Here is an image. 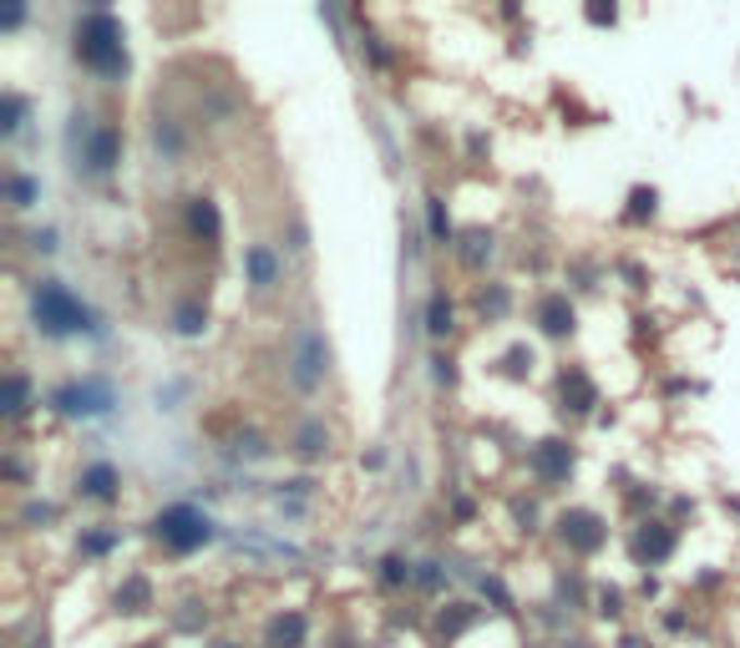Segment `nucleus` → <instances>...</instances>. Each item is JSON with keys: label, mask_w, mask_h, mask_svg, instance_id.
Returning <instances> with one entry per match:
<instances>
[{"label": "nucleus", "mask_w": 740, "mask_h": 648, "mask_svg": "<svg viewBox=\"0 0 740 648\" xmlns=\"http://www.w3.org/2000/svg\"><path fill=\"white\" fill-rule=\"evenodd\" d=\"M72 57L87 66L97 82H107V87H118V82H127V26H122L112 11H102V5H91V11H82L72 21Z\"/></svg>", "instance_id": "1"}, {"label": "nucleus", "mask_w": 740, "mask_h": 648, "mask_svg": "<svg viewBox=\"0 0 740 648\" xmlns=\"http://www.w3.org/2000/svg\"><path fill=\"white\" fill-rule=\"evenodd\" d=\"M30 320H36V335H46V339L97 335V314H91L61 279L30 284Z\"/></svg>", "instance_id": "2"}, {"label": "nucleus", "mask_w": 740, "mask_h": 648, "mask_svg": "<svg viewBox=\"0 0 740 648\" xmlns=\"http://www.w3.org/2000/svg\"><path fill=\"white\" fill-rule=\"evenodd\" d=\"M148 537L163 547L168 558H193V552H203V547L219 537V527H213V516L198 512L193 501H168L163 512H152Z\"/></svg>", "instance_id": "3"}, {"label": "nucleus", "mask_w": 740, "mask_h": 648, "mask_svg": "<svg viewBox=\"0 0 740 648\" xmlns=\"http://www.w3.org/2000/svg\"><path fill=\"white\" fill-rule=\"evenodd\" d=\"M325 381H330V339L320 324L305 320L289 335V385H295L299 396H314Z\"/></svg>", "instance_id": "4"}, {"label": "nucleus", "mask_w": 740, "mask_h": 648, "mask_svg": "<svg viewBox=\"0 0 740 648\" xmlns=\"http://www.w3.org/2000/svg\"><path fill=\"white\" fill-rule=\"evenodd\" d=\"M553 537H558V547L568 558H593L608 543V522L599 512H589V507H563L553 516Z\"/></svg>", "instance_id": "5"}, {"label": "nucleus", "mask_w": 740, "mask_h": 648, "mask_svg": "<svg viewBox=\"0 0 740 648\" xmlns=\"http://www.w3.org/2000/svg\"><path fill=\"white\" fill-rule=\"evenodd\" d=\"M675 547H680V527L665 522V516H639L634 527H629V558L650 573V568H665L675 558Z\"/></svg>", "instance_id": "6"}, {"label": "nucleus", "mask_w": 740, "mask_h": 648, "mask_svg": "<svg viewBox=\"0 0 740 648\" xmlns=\"http://www.w3.org/2000/svg\"><path fill=\"white\" fill-rule=\"evenodd\" d=\"M574 466H578V446L568 441V436H543V441L528 446V476H533L543 491L568 482Z\"/></svg>", "instance_id": "7"}, {"label": "nucleus", "mask_w": 740, "mask_h": 648, "mask_svg": "<svg viewBox=\"0 0 740 648\" xmlns=\"http://www.w3.org/2000/svg\"><path fill=\"white\" fill-rule=\"evenodd\" d=\"M118 406V396H112V385L107 381H66L61 390H51V411L66 415V421H87V415H102Z\"/></svg>", "instance_id": "8"}, {"label": "nucleus", "mask_w": 740, "mask_h": 648, "mask_svg": "<svg viewBox=\"0 0 740 648\" xmlns=\"http://www.w3.org/2000/svg\"><path fill=\"white\" fill-rule=\"evenodd\" d=\"M244 284H249L254 299H269L284 289V253L269 244V238H254L244 244Z\"/></svg>", "instance_id": "9"}, {"label": "nucleus", "mask_w": 740, "mask_h": 648, "mask_svg": "<svg viewBox=\"0 0 740 648\" xmlns=\"http://www.w3.org/2000/svg\"><path fill=\"white\" fill-rule=\"evenodd\" d=\"M183 234L198 244V249H219L223 244V213L208 192H193L183 198Z\"/></svg>", "instance_id": "10"}, {"label": "nucleus", "mask_w": 740, "mask_h": 648, "mask_svg": "<svg viewBox=\"0 0 740 648\" xmlns=\"http://www.w3.org/2000/svg\"><path fill=\"white\" fill-rule=\"evenodd\" d=\"M533 324H538V335H548V339H574L578 310H574V299H568V289H543L533 299Z\"/></svg>", "instance_id": "11"}, {"label": "nucleus", "mask_w": 740, "mask_h": 648, "mask_svg": "<svg viewBox=\"0 0 740 648\" xmlns=\"http://www.w3.org/2000/svg\"><path fill=\"white\" fill-rule=\"evenodd\" d=\"M76 501H91V507L122 501V472L112 461H87V466L76 472Z\"/></svg>", "instance_id": "12"}, {"label": "nucleus", "mask_w": 740, "mask_h": 648, "mask_svg": "<svg viewBox=\"0 0 740 648\" xmlns=\"http://www.w3.org/2000/svg\"><path fill=\"white\" fill-rule=\"evenodd\" d=\"M558 406L563 415H593L599 406V381L583 365H563L558 370Z\"/></svg>", "instance_id": "13"}, {"label": "nucleus", "mask_w": 740, "mask_h": 648, "mask_svg": "<svg viewBox=\"0 0 740 648\" xmlns=\"http://www.w3.org/2000/svg\"><path fill=\"white\" fill-rule=\"evenodd\" d=\"M264 648H310V613L305 608H274L264 619Z\"/></svg>", "instance_id": "14"}, {"label": "nucleus", "mask_w": 740, "mask_h": 648, "mask_svg": "<svg viewBox=\"0 0 740 648\" xmlns=\"http://www.w3.org/2000/svg\"><path fill=\"white\" fill-rule=\"evenodd\" d=\"M158 608V593H152V577L148 573H127L112 588V613H127V619H143Z\"/></svg>", "instance_id": "15"}, {"label": "nucleus", "mask_w": 740, "mask_h": 648, "mask_svg": "<svg viewBox=\"0 0 740 648\" xmlns=\"http://www.w3.org/2000/svg\"><path fill=\"white\" fill-rule=\"evenodd\" d=\"M452 259H457L467 274H488V264L497 259V234H492V228H467V234H457Z\"/></svg>", "instance_id": "16"}, {"label": "nucleus", "mask_w": 740, "mask_h": 648, "mask_svg": "<svg viewBox=\"0 0 740 648\" xmlns=\"http://www.w3.org/2000/svg\"><path fill=\"white\" fill-rule=\"evenodd\" d=\"M421 329H427V339H436V345H446V339L457 335V299L446 295L442 284L427 295V310H421Z\"/></svg>", "instance_id": "17"}, {"label": "nucleus", "mask_w": 740, "mask_h": 648, "mask_svg": "<svg viewBox=\"0 0 740 648\" xmlns=\"http://www.w3.org/2000/svg\"><path fill=\"white\" fill-rule=\"evenodd\" d=\"M330 441H335V436H330V426L320 421V415H305V421L289 431V451H295L299 461H325Z\"/></svg>", "instance_id": "18"}, {"label": "nucleus", "mask_w": 740, "mask_h": 648, "mask_svg": "<svg viewBox=\"0 0 740 648\" xmlns=\"http://www.w3.org/2000/svg\"><path fill=\"white\" fill-rule=\"evenodd\" d=\"M472 310H477V320H482V324L507 320V314H513V284L482 279V284L472 289Z\"/></svg>", "instance_id": "19"}, {"label": "nucleus", "mask_w": 740, "mask_h": 648, "mask_svg": "<svg viewBox=\"0 0 740 648\" xmlns=\"http://www.w3.org/2000/svg\"><path fill=\"white\" fill-rule=\"evenodd\" d=\"M654 219H659V188H654V183H634L619 223L624 228H644V223H654Z\"/></svg>", "instance_id": "20"}, {"label": "nucleus", "mask_w": 740, "mask_h": 648, "mask_svg": "<svg viewBox=\"0 0 740 648\" xmlns=\"http://www.w3.org/2000/svg\"><path fill=\"white\" fill-rule=\"evenodd\" d=\"M375 588H385V593L416 588V562L406 558V552H385V558L375 562Z\"/></svg>", "instance_id": "21"}, {"label": "nucleus", "mask_w": 740, "mask_h": 648, "mask_svg": "<svg viewBox=\"0 0 740 648\" xmlns=\"http://www.w3.org/2000/svg\"><path fill=\"white\" fill-rule=\"evenodd\" d=\"M477 619H482V608H477V603H446V608H436V638H442V644H457V638L467 634Z\"/></svg>", "instance_id": "22"}, {"label": "nucleus", "mask_w": 740, "mask_h": 648, "mask_svg": "<svg viewBox=\"0 0 740 648\" xmlns=\"http://www.w3.org/2000/svg\"><path fill=\"white\" fill-rule=\"evenodd\" d=\"M168 329H173V335H183V339L208 335V304H203V299H178V304H173V314H168Z\"/></svg>", "instance_id": "23"}, {"label": "nucleus", "mask_w": 740, "mask_h": 648, "mask_svg": "<svg viewBox=\"0 0 740 648\" xmlns=\"http://www.w3.org/2000/svg\"><path fill=\"white\" fill-rule=\"evenodd\" d=\"M36 406H41V400H36V390H30V375L15 365L11 370V385H5V421L15 426V421H26Z\"/></svg>", "instance_id": "24"}, {"label": "nucleus", "mask_w": 740, "mask_h": 648, "mask_svg": "<svg viewBox=\"0 0 740 648\" xmlns=\"http://www.w3.org/2000/svg\"><path fill=\"white\" fill-rule=\"evenodd\" d=\"M122 547V527H112V522H97V527H82L76 532V552L82 558H107V552H118Z\"/></svg>", "instance_id": "25"}, {"label": "nucleus", "mask_w": 740, "mask_h": 648, "mask_svg": "<svg viewBox=\"0 0 740 648\" xmlns=\"http://www.w3.org/2000/svg\"><path fill=\"white\" fill-rule=\"evenodd\" d=\"M183 148H188V137H183V122L178 117H152V152L163 162H178L183 158Z\"/></svg>", "instance_id": "26"}, {"label": "nucleus", "mask_w": 740, "mask_h": 648, "mask_svg": "<svg viewBox=\"0 0 740 648\" xmlns=\"http://www.w3.org/2000/svg\"><path fill=\"white\" fill-rule=\"evenodd\" d=\"M427 238L436 249H457V228H452V213H446L442 192H427Z\"/></svg>", "instance_id": "27"}, {"label": "nucleus", "mask_w": 740, "mask_h": 648, "mask_svg": "<svg viewBox=\"0 0 740 648\" xmlns=\"http://www.w3.org/2000/svg\"><path fill=\"white\" fill-rule=\"evenodd\" d=\"M36 198H41V177H30V173H21V167H11V173H5V203H11L15 213H26Z\"/></svg>", "instance_id": "28"}, {"label": "nucleus", "mask_w": 740, "mask_h": 648, "mask_svg": "<svg viewBox=\"0 0 740 648\" xmlns=\"http://www.w3.org/2000/svg\"><path fill=\"white\" fill-rule=\"evenodd\" d=\"M26 117H30V102L21 91H5V102H0V137L15 142V137L26 133Z\"/></svg>", "instance_id": "29"}, {"label": "nucleus", "mask_w": 740, "mask_h": 648, "mask_svg": "<svg viewBox=\"0 0 740 648\" xmlns=\"http://www.w3.org/2000/svg\"><path fill=\"white\" fill-rule=\"evenodd\" d=\"M168 623H173V634H203V628H208V603L183 598V603L168 613Z\"/></svg>", "instance_id": "30"}, {"label": "nucleus", "mask_w": 740, "mask_h": 648, "mask_svg": "<svg viewBox=\"0 0 740 648\" xmlns=\"http://www.w3.org/2000/svg\"><path fill=\"white\" fill-rule=\"evenodd\" d=\"M360 57L370 61V72H385V66H391V61H396V51H391V41H385L381 30H360Z\"/></svg>", "instance_id": "31"}, {"label": "nucleus", "mask_w": 740, "mask_h": 648, "mask_svg": "<svg viewBox=\"0 0 740 648\" xmlns=\"http://www.w3.org/2000/svg\"><path fill=\"white\" fill-rule=\"evenodd\" d=\"M533 360H538L533 345H522V339H518V345H513V350L497 360V370H503L507 381H528V375H533Z\"/></svg>", "instance_id": "32"}, {"label": "nucleus", "mask_w": 740, "mask_h": 648, "mask_svg": "<svg viewBox=\"0 0 740 648\" xmlns=\"http://www.w3.org/2000/svg\"><path fill=\"white\" fill-rule=\"evenodd\" d=\"M431 381H436V390H457L461 375H457V360H452L446 350L431 354Z\"/></svg>", "instance_id": "33"}, {"label": "nucleus", "mask_w": 740, "mask_h": 648, "mask_svg": "<svg viewBox=\"0 0 740 648\" xmlns=\"http://www.w3.org/2000/svg\"><path fill=\"white\" fill-rule=\"evenodd\" d=\"M513 522H518V532H528L533 537L538 527H543V512H538L533 497H513Z\"/></svg>", "instance_id": "34"}, {"label": "nucleus", "mask_w": 740, "mask_h": 648, "mask_svg": "<svg viewBox=\"0 0 740 648\" xmlns=\"http://www.w3.org/2000/svg\"><path fill=\"white\" fill-rule=\"evenodd\" d=\"M593 613H599V619H624V593L619 588H593Z\"/></svg>", "instance_id": "35"}, {"label": "nucleus", "mask_w": 740, "mask_h": 648, "mask_svg": "<svg viewBox=\"0 0 740 648\" xmlns=\"http://www.w3.org/2000/svg\"><path fill=\"white\" fill-rule=\"evenodd\" d=\"M446 583V568L442 562H416V588L421 593H436Z\"/></svg>", "instance_id": "36"}, {"label": "nucleus", "mask_w": 740, "mask_h": 648, "mask_svg": "<svg viewBox=\"0 0 740 648\" xmlns=\"http://www.w3.org/2000/svg\"><path fill=\"white\" fill-rule=\"evenodd\" d=\"M583 21H589V26H614V21H619V11H614V5H589V11H583Z\"/></svg>", "instance_id": "37"}, {"label": "nucleus", "mask_w": 740, "mask_h": 648, "mask_svg": "<svg viewBox=\"0 0 740 648\" xmlns=\"http://www.w3.org/2000/svg\"><path fill=\"white\" fill-rule=\"evenodd\" d=\"M30 249H36V253H57V234H51V228L30 234Z\"/></svg>", "instance_id": "38"}, {"label": "nucleus", "mask_w": 740, "mask_h": 648, "mask_svg": "<svg viewBox=\"0 0 740 648\" xmlns=\"http://www.w3.org/2000/svg\"><path fill=\"white\" fill-rule=\"evenodd\" d=\"M360 466H366V472H381V466H385V451H381V446L360 451Z\"/></svg>", "instance_id": "39"}, {"label": "nucleus", "mask_w": 740, "mask_h": 648, "mask_svg": "<svg viewBox=\"0 0 740 648\" xmlns=\"http://www.w3.org/2000/svg\"><path fill=\"white\" fill-rule=\"evenodd\" d=\"M0 26H5V30H15V26H26V11H21V5H11V11L0 15Z\"/></svg>", "instance_id": "40"}, {"label": "nucleus", "mask_w": 740, "mask_h": 648, "mask_svg": "<svg viewBox=\"0 0 740 648\" xmlns=\"http://www.w3.org/2000/svg\"><path fill=\"white\" fill-rule=\"evenodd\" d=\"M208 648H244V644H234V638H219V644H208Z\"/></svg>", "instance_id": "41"}, {"label": "nucleus", "mask_w": 740, "mask_h": 648, "mask_svg": "<svg viewBox=\"0 0 740 648\" xmlns=\"http://www.w3.org/2000/svg\"><path fill=\"white\" fill-rule=\"evenodd\" d=\"M133 648H163V644H158V638H148V644H133Z\"/></svg>", "instance_id": "42"}, {"label": "nucleus", "mask_w": 740, "mask_h": 648, "mask_svg": "<svg viewBox=\"0 0 740 648\" xmlns=\"http://www.w3.org/2000/svg\"><path fill=\"white\" fill-rule=\"evenodd\" d=\"M528 648H543V644H528Z\"/></svg>", "instance_id": "43"}]
</instances>
